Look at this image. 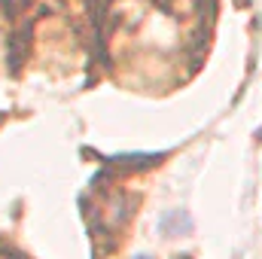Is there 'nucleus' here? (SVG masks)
I'll use <instances>...</instances> for the list:
<instances>
[{
  "instance_id": "nucleus-2",
  "label": "nucleus",
  "mask_w": 262,
  "mask_h": 259,
  "mask_svg": "<svg viewBox=\"0 0 262 259\" xmlns=\"http://www.w3.org/2000/svg\"><path fill=\"white\" fill-rule=\"evenodd\" d=\"M180 259H186V256H180Z\"/></svg>"
},
{
  "instance_id": "nucleus-3",
  "label": "nucleus",
  "mask_w": 262,
  "mask_h": 259,
  "mask_svg": "<svg viewBox=\"0 0 262 259\" xmlns=\"http://www.w3.org/2000/svg\"><path fill=\"white\" fill-rule=\"evenodd\" d=\"M259 137H262V131H259Z\"/></svg>"
},
{
  "instance_id": "nucleus-1",
  "label": "nucleus",
  "mask_w": 262,
  "mask_h": 259,
  "mask_svg": "<svg viewBox=\"0 0 262 259\" xmlns=\"http://www.w3.org/2000/svg\"><path fill=\"white\" fill-rule=\"evenodd\" d=\"M134 259H149V256H143V253H140V256H134Z\"/></svg>"
}]
</instances>
